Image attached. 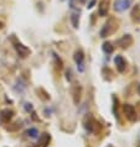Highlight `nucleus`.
Masks as SVG:
<instances>
[{
    "instance_id": "3",
    "label": "nucleus",
    "mask_w": 140,
    "mask_h": 147,
    "mask_svg": "<svg viewBox=\"0 0 140 147\" xmlns=\"http://www.w3.org/2000/svg\"><path fill=\"white\" fill-rule=\"evenodd\" d=\"M131 43H133V37H131V35H124L122 38L118 40V45H119V46H120L122 48L129 47Z\"/></svg>"
},
{
    "instance_id": "12",
    "label": "nucleus",
    "mask_w": 140,
    "mask_h": 147,
    "mask_svg": "<svg viewBox=\"0 0 140 147\" xmlns=\"http://www.w3.org/2000/svg\"><path fill=\"white\" fill-rule=\"evenodd\" d=\"M48 141H50V136H48L47 134H43L42 136H41V138H40V142L42 144L43 146H46L47 144H48Z\"/></svg>"
},
{
    "instance_id": "11",
    "label": "nucleus",
    "mask_w": 140,
    "mask_h": 147,
    "mask_svg": "<svg viewBox=\"0 0 140 147\" xmlns=\"http://www.w3.org/2000/svg\"><path fill=\"white\" fill-rule=\"evenodd\" d=\"M131 16H133V20L134 21L139 22L140 21V16H139V7L138 6H134L133 11H131Z\"/></svg>"
},
{
    "instance_id": "15",
    "label": "nucleus",
    "mask_w": 140,
    "mask_h": 147,
    "mask_svg": "<svg viewBox=\"0 0 140 147\" xmlns=\"http://www.w3.org/2000/svg\"><path fill=\"white\" fill-rule=\"evenodd\" d=\"M94 3H96V0H92V1H90V4L88 5V9H90V7H93V5H94Z\"/></svg>"
},
{
    "instance_id": "13",
    "label": "nucleus",
    "mask_w": 140,
    "mask_h": 147,
    "mask_svg": "<svg viewBox=\"0 0 140 147\" xmlns=\"http://www.w3.org/2000/svg\"><path fill=\"white\" fill-rule=\"evenodd\" d=\"M71 20H72L73 27H78V21H80V16H78V14H73Z\"/></svg>"
},
{
    "instance_id": "7",
    "label": "nucleus",
    "mask_w": 140,
    "mask_h": 147,
    "mask_svg": "<svg viewBox=\"0 0 140 147\" xmlns=\"http://www.w3.org/2000/svg\"><path fill=\"white\" fill-rule=\"evenodd\" d=\"M108 5H109V0H102L99 3V9H98V13L101 16H105L108 14Z\"/></svg>"
},
{
    "instance_id": "6",
    "label": "nucleus",
    "mask_w": 140,
    "mask_h": 147,
    "mask_svg": "<svg viewBox=\"0 0 140 147\" xmlns=\"http://www.w3.org/2000/svg\"><path fill=\"white\" fill-rule=\"evenodd\" d=\"M15 48H16V51H18V53L20 55L24 58V57H26L29 53H30V50H29L27 47H25L24 45H21L20 42L18 43H15Z\"/></svg>"
},
{
    "instance_id": "8",
    "label": "nucleus",
    "mask_w": 140,
    "mask_h": 147,
    "mask_svg": "<svg viewBox=\"0 0 140 147\" xmlns=\"http://www.w3.org/2000/svg\"><path fill=\"white\" fill-rule=\"evenodd\" d=\"M83 59H84L83 53L81 51H77L75 53V61L78 66H80V71H83Z\"/></svg>"
},
{
    "instance_id": "1",
    "label": "nucleus",
    "mask_w": 140,
    "mask_h": 147,
    "mask_svg": "<svg viewBox=\"0 0 140 147\" xmlns=\"http://www.w3.org/2000/svg\"><path fill=\"white\" fill-rule=\"evenodd\" d=\"M118 28V25L117 22H115L114 19H110L108 22L104 25V27H103V30L101 31V36L102 37H105V36H108L110 34H113V32Z\"/></svg>"
},
{
    "instance_id": "16",
    "label": "nucleus",
    "mask_w": 140,
    "mask_h": 147,
    "mask_svg": "<svg viewBox=\"0 0 140 147\" xmlns=\"http://www.w3.org/2000/svg\"><path fill=\"white\" fill-rule=\"evenodd\" d=\"M3 26H4V25H3V22L0 21V28H3Z\"/></svg>"
},
{
    "instance_id": "2",
    "label": "nucleus",
    "mask_w": 140,
    "mask_h": 147,
    "mask_svg": "<svg viewBox=\"0 0 140 147\" xmlns=\"http://www.w3.org/2000/svg\"><path fill=\"white\" fill-rule=\"evenodd\" d=\"M124 113H125V116L128 117V120L129 121H135L137 120V111H135V108L133 107V105H129L126 104L124 105Z\"/></svg>"
},
{
    "instance_id": "5",
    "label": "nucleus",
    "mask_w": 140,
    "mask_h": 147,
    "mask_svg": "<svg viewBox=\"0 0 140 147\" xmlns=\"http://www.w3.org/2000/svg\"><path fill=\"white\" fill-rule=\"evenodd\" d=\"M130 4H131V0H117V1H115V10L123 11V10L128 9Z\"/></svg>"
},
{
    "instance_id": "9",
    "label": "nucleus",
    "mask_w": 140,
    "mask_h": 147,
    "mask_svg": "<svg viewBox=\"0 0 140 147\" xmlns=\"http://www.w3.org/2000/svg\"><path fill=\"white\" fill-rule=\"evenodd\" d=\"M113 51H114V47L112 46V43L110 42H105L104 45H103V52H104L105 55L113 53Z\"/></svg>"
},
{
    "instance_id": "14",
    "label": "nucleus",
    "mask_w": 140,
    "mask_h": 147,
    "mask_svg": "<svg viewBox=\"0 0 140 147\" xmlns=\"http://www.w3.org/2000/svg\"><path fill=\"white\" fill-rule=\"evenodd\" d=\"M27 134H30L31 137H35L36 134H37V131H36V130H30V131H27Z\"/></svg>"
},
{
    "instance_id": "4",
    "label": "nucleus",
    "mask_w": 140,
    "mask_h": 147,
    "mask_svg": "<svg viewBox=\"0 0 140 147\" xmlns=\"http://www.w3.org/2000/svg\"><path fill=\"white\" fill-rule=\"evenodd\" d=\"M114 62H115V66H117L118 72L123 73V72L125 71V68H126V61L123 58L122 56H117V57H115Z\"/></svg>"
},
{
    "instance_id": "10",
    "label": "nucleus",
    "mask_w": 140,
    "mask_h": 147,
    "mask_svg": "<svg viewBox=\"0 0 140 147\" xmlns=\"http://www.w3.org/2000/svg\"><path fill=\"white\" fill-rule=\"evenodd\" d=\"M11 116H13V111H11V110H4L1 113V119L5 122L9 121L11 119Z\"/></svg>"
}]
</instances>
